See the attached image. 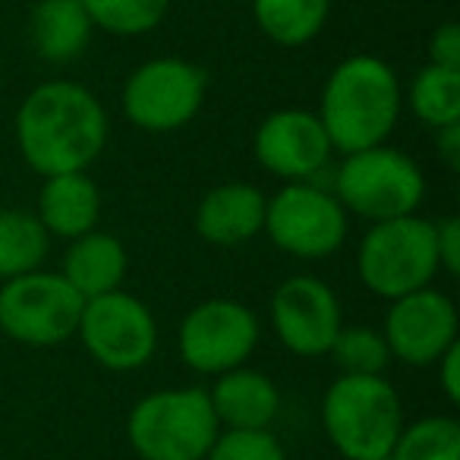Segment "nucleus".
<instances>
[{"label":"nucleus","instance_id":"2eb2a0df","mask_svg":"<svg viewBox=\"0 0 460 460\" xmlns=\"http://www.w3.org/2000/svg\"><path fill=\"white\" fill-rule=\"evenodd\" d=\"M265 196L256 183L243 180H227L217 183L199 199L196 205V234L211 246H243L262 234L265 224Z\"/></svg>","mask_w":460,"mask_h":460},{"label":"nucleus","instance_id":"9d476101","mask_svg":"<svg viewBox=\"0 0 460 460\" xmlns=\"http://www.w3.org/2000/svg\"><path fill=\"white\" fill-rule=\"evenodd\" d=\"M259 338H262L259 315L246 303L211 296L183 315L177 328V350L183 366H190L199 376L215 378L250 363Z\"/></svg>","mask_w":460,"mask_h":460},{"label":"nucleus","instance_id":"20e7f679","mask_svg":"<svg viewBox=\"0 0 460 460\" xmlns=\"http://www.w3.org/2000/svg\"><path fill=\"white\" fill-rule=\"evenodd\" d=\"M328 186L347 215H357L369 224L416 215L426 199L422 167L388 142L344 155Z\"/></svg>","mask_w":460,"mask_h":460},{"label":"nucleus","instance_id":"412c9836","mask_svg":"<svg viewBox=\"0 0 460 460\" xmlns=\"http://www.w3.org/2000/svg\"><path fill=\"white\" fill-rule=\"evenodd\" d=\"M403 104L432 133L460 123V70L422 64L410 79V89L403 92Z\"/></svg>","mask_w":460,"mask_h":460},{"label":"nucleus","instance_id":"ddd939ff","mask_svg":"<svg viewBox=\"0 0 460 460\" xmlns=\"http://www.w3.org/2000/svg\"><path fill=\"white\" fill-rule=\"evenodd\" d=\"M382 338L391 359L413 369H429L441 353L460 344V315L454 300L435 284L391 300L385 313Z\"/></svg>","mask_w":460,"mask_h":460},{"label":"nucleus","instance_id":"bb28decb","mask_svg":"<svg viewBox=\"0 0 460 460\" xmlns=\"http://www.w3.org/2000/svg\"><path fill=\"white\" fill-rule=\"evenodd\" d=\"M435 256H438V271L447 278L460 275V217L447 215L435 221Z\"/></svg>","mask_w":460,"mask_h":460},{"label":"nucleus","instance_id":"7ed1b4c3","mask_svg":"<svg viewBox=\"0 0 460 460\" xmlns=\"http://www.w3.org/2000/svg\"><path fill=\"white\" fill-rule=\"evenodd\" d=\"M403 422L401 394L385 376H338L322 394V429L344 460H385Z\"/></svg>","mask_w":460,"mask_h":460},{"label":"nucleus","instance_id":"a878e982","mask_svg":"<svg viewBox=\"0 0 460 460\" xmlns=\"http://www.w3.org/2000/svg\"><path fill=\"white\" fill-rule=\"evenodd\" d=\"M205 460H288L271 429H221Z\"/></svg>","mask_w":460,"mask_h":460},{"label":"nucleus","instance_id":"c756f323","mask_svg":"<svg viewBox=\"0 0 460 460\" xmlns=\"http://www.w3.org/2000/svg\"><path fill=\"white\" fill-rule=\"evenodd\" d=\"M435 152L447 171H460V123L435 129Z\"/></svg>","mask_w":460,"mask_h":460},{"label":"nucleus","instance_id":"0eeeda50","mask_svg":"<svg viewBox=\"0 0 460 460\" xmlns=\"http://www.w3.org/2000/svg\"><path fill=\"white\" fill-rule=\"evenodd\" d=\"M350 215L332 186L322 180L284 183L265 202L262 234L284 252L300 262H322L344 246Z\"/></svg>","mask_w":460,"mask_h":460},{"label":"nucleus","instance_id":"5701e85b","mask_svg":"<svg viewBox=\"0 0 460 460\" xmlns=\"http://www.w3.org/2000/svg\"><path fill=\"white\" fill-rule=\"evenodd\" d=\"M388 460H460V422L445 413L403 422Z\"/></svg>","mask_w":460,"mask_h":460},{"label":"nucleus","instance_id":"423d86ee","mask_svg":"<svg viewBox=\"0 0 460 460\" xmlns=\"http://www.w3.org/2000/svg\"><path fill=\"white\" fill-rule=\"evenodd\" d=\"M357 275L369 294L388 303L429 288L441 275L435 256V221L416 211L369 224L357 250Z\"/></svg>","mask_w":460,"mask_h":460},{"label":"nucleus","instance_id":"7c9ffc66","mask_svg":"<svg viewBox=\"0 0 460 460\" xmlns=\"http://www.w3.org/2000/svg\"><path fill=\"white\" fill-rule=\"evenodd\" d=\"M385 460H388V457H385Z\"/></svg>","mask_w":460,"mask_h":460},{"label":"nucleus","instance_id":"f3484780","mask_svg":"<svg viewBox=\"0 0 460 460\" xmlns=\"http://www.w3.org/2000/svg\"><path fill=\"white\" fill-rule=\"evenodd\" d=\"M208 401L221 429H271L281 413V391L275 378L250 366L215 376Z\"/></svg>","mask_w":460,"mask_h":460},{"label":"nucleus","instance_id":"cd10ccee","mask_svg":"<svg viewBox=\"0 0 460 460\" xmlns=\"http://www.w3.org/2000/svg\"><path fill=\"white\" fill-rule=\"evenodd\" d=\"M426 54H429L426 64L460 70V26L457 22L447 20V22H441V26H435L432 35H429Z\"/></svg>","mask_w":460,"mask_h":460},{"label":"nucleus","instance_id":"1a4fd4ad","mask_svg":"<svg viewBox=\"0 0 460 460\" xmlns=\"http://www.w3.org/2000/svg\"><path fill=\"white\" fill-rule=\"evenodd\" d=\"M85 300L60 271L35 269L0 281V332L26 347H58L76 338Z\"/></svg>","mask_w":460,"mask_h":460},{"label":"nucleus","instance_id":"4468645a","mask_svg":"<svg viewBox=\"0 0 460 460\" xmlns=\"http://www.w3.org/2000/svg\"><path fill=\"white\" fill-rule=\"evenodd\" d=\"M252 155L259 167L284 183L319 180L332 167L334 148L315 111H271L252 133Z\"/></svg>","mask_w":460,"mask_h":460},{"label":"nucleus","instance_id":"6ab92c4d","mask_svg":"<svg viewBox=\"0 0 460 460\" xmlns=\"http://www.w3.org/2000/svg\"><path fill=\"white\" fill-rule=\"evenodd\" d=\"M92 26L83 0H39L29 16V41L48 64H70L92 45Z\"/></svg>","mask_w":460,"mask_h":460},{"label":"nucleus","instance_id":"c85d7f7f","mask_svg":"<svg viewBox=\"0 0 460 460\" xmlns=\"http://www.w3.org/2000/svg\"><path fill=\"white\" fill-rule=\"evenodd\" d=\"M438 376V388L447 397V403L460 401V344H454L447 353H441L438 363L432 366Z\"/></svg>","mask_w":460,"mask_h":460},{"label":"nucleus","instance_id":"4be33fe9","mask_svg":"<svg viewBox=\"0 0 460 460\" xmlns=\"http://www.w3.org/2000/svg\"><path fill=\"white\" fill-rule=\"evenodd\" d=\"M51 237L29 208H0V281L41 269Z\"/></svg>","mask_w":460,"mask_h":460},{"label":"nucleus","instance_id":"a211bd4d","mask_svg":"<svg viewBox=\"0 0 460 460\" xmlns=\"http://www.w3.org/2000/svg\"><path fill=\"white\" fill-rule=\"evenodd\" d=\"M129 271V252L120 237L108 230H89L83 237L70 240L64 252L60 275L70 281L83 300H95L111 290H120Z\"/></svg>","mask_w":460,"mask_h":460},{"label":"nucleus","instance_id":"aec40b11","mask_svg":"<svg viewBox=\"0 0 460 460\" xmlns=\"http://www.w3.org/2000/svg\"><path fill=\"white\" fill-rule=\"evenodd\" d=\"M259 32L281 48H303L322 35L332 0H250Z\"/></svg>","mask_w":460,"mask_h":460},{"label":"nucleus","instance_id":"f257e3e1","mask_svg":"<svg viewBox=\"0 0 460 460\" xmlns=\"http://www.w3.org/2000/svg\"><path fill=\"white\" fill-rule=\"evenodd\" d=\"M13 136L26 167L45 180L54 173L89 171L108 148L111 120L89 85L48 79L20 102Z\"/></svg>","mask_w":460,"mask_h":460},{"label":"nucleus","instance_id":"393cba45","mask_svg":"<svg viewBox=\"0 0 460 460\" xmlns=\"http://www.w3.org/2000/svg\"><path fill=\"white\" fill-rule=\"evenodd\" d=\"M328 357L338 363L341 376H385V369L394 363L382 328L372 325H344Z\"/></svg>","mask_w":460,"mask_h":460},{"label":"nucleus","instance_id":"9b49d317","mask_svg":"<svg viewBox=\"0 0 460 460\" xmlns=\"http://www.w3.org/2000/svg\"><path fill=\"white\" fill-rule=\"evenodd\" d=\"M76 338L102 369L136 372L155 359L158 322L146 300L120 288L95 300H85Z\"/></svg>","mask_w":460,"mask_h":460},{"label":"nucleus","instance_id":"dca6fc26","mask_svg":"<svg viewBox=\"0 0 460 460\" xmlns=\"http://www.w3.org/2000/svg\"><path fill=\"white\" fill-rule=\"evenodd\" d=\"M102 190L89 177V171L54 173L41 180L39 202H35V217L48 230V237L76 240L83 234L98 227L102 221Z\"/></svg>","mask_w":460,"mask_h":460},{"label":"nucleus","instance_id":"b1692460","mask_svg":"<svg viewBox=\"0 0 460 460\" xmlns=\"http://www.w3.org/2000/svg\"><path fill=\"white\" fill-rule=\"evenodd\" d=\"M95 32L114 39H139L164 22L171 0H83Z\"/></svg>","mask_w":460,"mask_h":460},{"label":"nucleus","instance_id":"f8f14e48","mask_svg":"<svg viewBox=\"0 0 460 460\" xmlns=\"http://www.w3.org/2000/svg\"><path fill=\"white\" fill-rule=\"evenodd\" d=\"M269 322L278 344L294 357H328L334 338L344 328V309L332 284L315 275H294L271 294Z\"/></svg>","mask_w":460,"mask_h":460},{"label":"nucleus","instance_id":"39448f33","mask_svg":"<svg viewBox=\"0 0 460 460\" xmlns=\"http://www.w3.org/2000/svg\"><path fill=\"white\" fill-rule=\"evenodd\" d=\"M217 432L205 388L152 391L127 416V438L139 460H205Z\"/></svg>","mask_w":460,"mask_h":460},{"label":"nucleus","instance_id":"f03ea898","mask_svg":"<svg viewBox=\"0 0 460 460\" xmlns=\"http://www.w3.org/2000/svg\"><path fill=\"white\" fill-rule=\"evenodd\" d=\"M403 111V85L397 70L376 54H350L332 66L319 95L328 142L338 155L388 142Z\"/></svg>","mask_w":460,"mask_h":460},{"label":"nucleus","instance_id":"6e6552de","mask_svg":"<svg viewBox=\"0 0 460 460\" xmlns=\"http://www.w3.org/2000/svg\"><path fill=\"white\" fill-rule=\"evenodd\" d=\"M208 95V73L186 58H152L139 64L120 89V111L142 133H177L199 117Z\"/></svg>","mask_w":460,"mask_h":460}]
</instances>
